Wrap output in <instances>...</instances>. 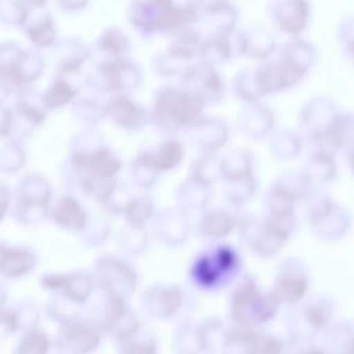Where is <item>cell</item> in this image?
Wrapping results in <instances>:
<instances>
[{"mask_svg": "<svg viewBox=\"0 0 354 354\" xmlns=\"http://www.w3.org/2000/svg\"><path fill=\"white\" fill-rule=\"evenodd\" d=\"M122 161L109 147L75 142L62 167L64 181L88 198L103 202L115 187L122 171Z\"/></svg>", "mask_w": 354, "mask_h": 354, "instance_id": "1", "label": "cell"}, {"mask_svg": "<svg viewBox=\"0 0 354 354\" xmlns=\"http://www.w3.org/2000/svg\"><path fill=\"white\" fill-rule=\"evenodd\" d=\"M281 306L271 290H263L250 272L240 275L229 295V317L238 326L261 329L277 317Z\"/></svg>", "mask_w": 354, "mask_h": 354, "instance_id": "2", "label": "cell"}, {"mask_svg": "<svg viewBox=\"0 0 354 354\" xmlns=\"http://www.w3.org/2000/svg\"><path fill=\"white\" fill-rule=\"evenodd\" d=\"M239 250L227 243H214L203 250L189 267V279L196 289L208 293L223 291L242 274Z\"/></svg>", "mask_w": 354, "mask_h": 354, "instance_id": "3", "label": "cell"}, {"mask_svg": "<svg viewBox=\"0 0 354 354\" xmlns=\"http://www.w3.org/2000/svg\"><path fill=\"white\" fill-rule=\"evenodd\" d=\"M337 302L327 293L308 295L302 301L288 306L283 316L289 352L312 343L335 320Z\"/></svg>", "mask_w": 354, "mask_h": 354, "instance_id": "4", "label": "cell"}, {"mask_svg": "<svg viewBox=\"0 0 354 354\" xmlns=\"http://www.w3.org/2000/svg\"><path fill=\"white\" fill-rule=\"evenodd\" d=\"M53 196V188L46 178L36 174L26 176L14 192L10 213L20 225H39L50 214Z\"/></svg>", "mask_w": 354, "mask_h": 354, "instance_id": "5", "label": "cell"}, {"mask_svg": "<svg viewBox=\"0 0 354 354\" xmlns=\"http://www.w3.org/2000/svg\"><path fill=\"white\" fill-rule=\"evenodd\" d=\"M93 277L103 293L126 298L136 293L140 281L136 267L126 259L113 254H105L96 261Z\"/></svg>", "mask_w": 354, "mask_h": 354, "instance_id": "6", "label": "cell"}, {"mask_svg": "<svg viewBox=\"0 0 354 354\" xmlns=\"http://www.w3.org/2000/svg\"><path fill=\"white\" fill-rule=\"evenodd\" d=\"M102 294V302L94 320L105 335H111L115 343H120L142 330V323L130 308L128 298L103 292Z\"/></svg>", "mask_w": 354, "mask_h": 354, "instance_id": "7", "label": "cell"}, {"mask_svg": "<svg viewBox=\"0 0 354 354\" xmlns=\"http://www.w3.org/2000/svg\"><path fill=\"white\" fill-rule=\"evenodd\" d=\"M310 283L308 265L300 258L289 257L277 265L270 290L281 306H291L308 295Z\"/></svg>", "mask_w": 354, "mask_h": 354, "instance_id": "8", "label": "cell"}, {"mask_svg": "<svg viewBox=\"0 0 354 354\" xmlns=\"http://www.w3.org/2000/svg\"><path fill=\"white\" fill-rule=\"evenodd\" d=\"M104 335L94 319L76 317L61 323L53 346L61 353H91L100 347Z\"/></svg>", "mask_w": 354, "mask_h": 354, "instance_id": "9", "label": "cell"}, {"mask_svg": "<svg viewBox=\"0 0 354 354\" xmlns=\"http://www.w3.org/2000/svg\"><path fill=\"white\" fill-rule=\"evenodd\" d=\"M202 109L201 97H163L157 105L154 119L165 131H179L196 124Z\"/></svg>", "mask_w": 354, "mask_h": 354, "instance_id": "10", "label": "cell"}, {"mask_svg": "<svg viewBox=\"0 0 354 354\" xmlns=\"http://www.w3.org/2000/svg\"><path fill=\"white\" fill-rule=\"evenodd\" d=\"M187 294L180 286L157 283L145 290L140 298L142 310L155 320L175 319L185 308Z\"/></svg>", "mask_w": 354, "mask_h": 354, "instance_id": "11", "label": "cell"}, {"mask_svg": "<svg viewBox=\"0 0 354 354\" xmlns=\"http://www.w3.org/2000/svg\"><path fill=\"white\" fill-rule=\"evenodd\" d=\"M41 287L59 294L75 304L84 306L96 287L93 274L84 271L68 273H46L41 277Z\"/></svg>", "mask_w": 354, "mask_h": 354, "instance_id": "12", "label": "cell"}, {"mask_svg": "<svg viewBox=\"0 0 354 354\" xmlns=\"http://www.w3.org/2000/svg\"><path fill=\"white\" fill-rule=\"evenodd\" d=\"M337 111L331 101L315 99L302 109L299 115V132L302 140L310 147L321 146L325 133Z\"/></svg>", "mask_w": 354, "mask_h": 354, "instance_id": "13", "label": "cell"}, {"mask_svg": "<svg viewBox=\"0 0 354 354\" xmlns=\"http://www.w3.org/2000/svg\"><path fill=\"white\" fill-rule=\"evenodd\" d=\"M153 227L157 240L169 248L184 245L192 234L189 214L179 207L157 212Z\"/></svg>", "mask_w": 354, "mask_h": 354, "instance_id": "14", "label": "cell"}, {"mask_svg": "<svg viewBox=\"0 0 354 354\" xmlns=\"http://www.w3.org/2000/svg\"><path fill=\"white\" fill-rule=\"evenodd\" d=\"M268 11L277 28L298 36L308 24L310 3L308 0H272Z\"/></svg>", "mask_w": 354, "mask_h": 354, "instance_id": "15", "label": "cell"}, {"mask_svg": "<svg viewBox=\"0 0 354 354\" xmlns=\"http://www.w3.org/2000/svg\"><path fill=\"white\" fill-rule=\"evenodd\" d=\"M38 264L36 252L28 246L6 245L0 248V273L3 279H22L35 270Z\"/></svg>", "mask_w": 354, "mask_h": 354, "instance_id": "16", "label": "cell"}, {"mask_svg": "<svg viewBox=\"0 0 354 354\" xmlns=\"http://www.w3.org/2000/svg\"><path fill=\"white\" fill-rule=\"evenodd\" d=\"M49 217L57 227L75 233H82L90 218L84 205L72 194L59 196L51 205Z\"/></svg>", "mask_w": 354, "mask_h": 354, "instance_id": "17", "label": "cell"}, {"mask_svg": "<svg viewBox=\"0 0 354 354\" xmlns=\"http://www.w3.org/2000/svg\"><path fill=\"white\" fill-rule=\"evenodd\" d=\"M333 151L327 147H312L304 161L302 171L314 186H324L335 181L337 175V163Z\"/></svg>", "mask_w": 354, "mask_h": 354, "instance_id": "18", "label": "cell"}, {"mask_svg": "<svg viewBox=\"0 0 354 354\" xmlns=\"http://www.w3.org/2000/svg\"><path fill=\"white\" fill-rule=\"evenodd\" d=\"M239 215L225 208H207L198 219V236L208 240H221L237 229Z\"/></svg>", "mask_w": 354, "mask_h": 354, "instance_id": "19", "label": "cell"}, {"mask_svg": "<svg viewBox=\"0 0 354 354\" xmlns=\"http://www.w3.org/2000/svg\"><path fill=\"white\" fill-rule=\"evenodd\" d=\"M352 217L345 207L337 204L330 211L310 223L313 234L323 241H337L351 229Z\"/></svg>", "mask_w": 354, "mask_h": 354, "instance_id": "20", "label": "cell"}, {"mask_svg": "<svg viewBox=\"0 0 354 354\" xmlns=\"http://www.w3.org/2000/svg\"><path fill=\"white\" fill-rule=\"evenodd\" d=\"M40 310L32 301H24L16 306H3L0 315L1 335H10L38 326Z\"/></svg>", "mask_w": 354, "mask_h": 354, "instance_id": "21", "label": "cell"}, {"mask_svg": "<svg viewBox=\"0 0 354 354\" xmlns=\"http://www.w3.org/2000/svg\"><path fill=\"white\" fill-rule=\"evenodd\" d=\"M274 127V115L262 105L252 103L240 117V130L250 140L257 142L265 140L272 134Z\"/></svg>", "mask_w": 354, "mask_h": 354, "instance_id": "22", "label": "cell"}, {"mask_svg": "<svg viewBox=\"0 0 354 354\" xmlns=\"http://www.w3.org/2000/svg\"><path fill=\"white\" fill-rule=\"evenodd\" d=\"M192 127V140L202 152H217L229 140V129L223 122L198 121Z\"/></svg>", "mask_w": 354, "mask_h": 354, "instance_id": "23", "label": "cell"}, {"mask_svg": "<svg viewBox=\"0 0 354 354\" xmlns=\"http://www.w3.org/2000/svg\"><path fill=\"white\" fill-rule=\"evenodd\" d=\"M322 146L333 152H347L354 147L353 113L337 111L325 133Z\"/></svg>", "mask_w": 354, "mask_h": 354, "instance_id": "24", "label": "cell"}, {"mask_svg": "<svg viewBox=\"0 0 354 354\" xmlns=\"http://www.w3.org/2000/svg\"><path fill=\"white\" fill-rule=\"evenodd\" d=\"M210 200L211 187L203 185L190 176L182 182L176 192L178 207L188 214L206 210Z\"/></svg>", "mask_w": 354, "mask_h": 354, "instance_id": "25", "label": "cell"}, {"mask_svg": "<svg viewBox=\"0 0 354 354\" xmlns=\"http://www.w3.org/2000/svg\"><path fill=\"white\" fill-rule=\"evenodd\" d=\"M304 144L300 134L292 130H274L269 136V151L273 158L281 162H289L298 158Z\"/></svg>", "mask_w": 354, "mask_h": 354, "instance_id": "26", "label": "cell"}, {"mask_svg": "<svg viewBox=\"0 0 354 354\" xmlns=\"http://www.w3.org/2000/svg\"><path fill=\"white\" fill-rule=\"evenodd\" d=\"M147 154L156 171L163 174L174 171L181 165L185 156V149L177 138H169L153 152L147 151Z\"/></svg>", "mask_w": 354, "mask_h": 354, "instance_id": "27", "label": "cell"}, {"mask_svg": "<svg viewBox=\"0 0 354 354\" xmlns=\"http://www.w3.org/2000/svg\"><path fill=\"white\" fill-rule=\"evenodd\" d=\"M321 347L329 353H345L354 337V323L333 320L320 335Z\"/></svg>", "mask_w": 354, "mask_h": 354, "instance_id": "28", "label": "cell"}, {"mask_svg": "<svg viewBox=\"0 0 354 354\" xmlns=\"http://www.w3.org/2000/svg\"><path fill=\"white\" fill-rule=\"evenodd\" d=\"M260 330L238 325L229 327L223 353L257 354Z\"/></svg>", "mask_w": 354, "mask_h": 354, "instance_id": "29", "label": "cell"}, {"mask_svg": "<svg viewBox=\"0 0 354 354\" xmlns=\"http://www.w3.org/2000/svg\"><path fill=\"white\" fill-rule=\"evenodd\" d=\"M221 162L223 157L218 156L217 152H202L192 163L190 177L203 185L212 187L223 177Z\"/></svg>", "mask_w": 354, "mask_h": 354, "instance_id": "30", "label": "cell"}, {"mask_svg": "<svg viewBox=\"0 0 354 354\" xmlns=\"http://www.w3.org/2000/svg\"><path fill=\"white\" fill-rule=\"evenodd\" d=\"M221 181L240 179L254 175V158L250 151L237 149L223 157Z\"/></svg>", "mask_w": 354, "mask_h": 354, "instance_id": "31", "label": "cell"}, {"mask_svg": "<svg viewBox=\"0 0 354 354\" xmlns=\"http://www.w3.org/2000/svg\"><path fill=\"white\" fill-rule=\"evenodd\" d=\"M203 353L223 352L229 327L221 319L209 318L198 323Z\"/></svg>", "mask_w": 354, "mask_h": 354, "instance_id": "32", "label": "cell"}, {"mask_svg": "<svg viewBox=\"0 0 354 354\" xmlns=\"http://www.w3.org/2000/svg\"><path fill=\"white\" fill-rule=\"evenodd\" d=\"M223 182V194L227 204L240 208L248 204L258 192V181L254 175Z\"/></svg>", "mask_w": 354, "mask_h": 354, "instance_id": "33", "label": "cell"}, {"mask_svg": "<svg viewBox=\"0 0 354 354\" xmlns=\"http://www.w3.org/2000/svg\"><path fill=\"white\" fill-rule=\"evenodd\" d=\"M335 205L337 202L318 186H314L308 196L299 203L302 215L308 225L330 211Z\"/></svg>", "mask_w": 354, "mask_h": 354, "instance_id": "34", "label": "cell"}, {"mask_svg": "<svg viewBox=\"0 0 354 354\" xmlns=\"http://www.w3.org/2000/svg\"><path fill=\"white\" fill-rule=\"evenodd\" d=\"M109 115L118 125L129 130L142 127L148 122L145 111L126 100L113 103L109 107Z\"/></svg>", "mask_w": 354, "mask_h": 354, "instance_id": "35", "label": "cell"}, {"mask_svg": "<svg viewBox=\"0 0 354 354\" xmlns=\"http://www.w3.org/2000/svg\"><path fill=\"white\" fill-rule=\"evenodd\" d=\"M117 243L120 250L128 256H140L148 248L149 236L145 227L126 223L117 235Z\"/></svg>", "mask_w": 354, "mask_h": 354, "instance_id": "36", "label": "cell"}, {"mask_svg": "<svg viewBox=\"0 0 354 354\" xmlns=\"http://www.w3.org/2000/svg\"><path fill=\"white\" fill-rule=\"evenodd\" d=\"M174 350L180 354L203 353L198 323L188 319L182 320L174 335Z\"/></svg>", "mask_w": 354, "mask_h": 354, "instance_id": "37", "label": "cell"}, {"mask_svg": "<svg viewBox=\"0 0 354 354\" xmlns=\"http://www.w3.org/2000/svg\"><path fill=\"white\" fill-rule=\"evenodd\" d=\"M292 198L297 201L298 204L308 196L314 185L306 177L304 171H286L279 175L272 182Z\"/></svg>", "mask_w": 354, "mask_h": 354, "instance_id": "38", "label": "cell"}, {"mask_svg": "<svg viewBox=\"0 0 354 354\" xmlns=\"http://www.w3.org/2000/svg\"><path fill=\"white\" fill-rule=\"evenodd\" d=\"M160 175L149 160L147 151L138 153L130 163V179L136 187L150 189L156 184Z\"/></svg>", "mask_w": 354, "mask_h": 354, "instance_id": "39", "label": "cell"}, {"mask_svg": "<svg viewBox=\"0 0 354 354\" xmlns=\"http://www.w3.org/2000/svg\"><path fill=\"white\" fill-rule=\"evenodd\" d=\"M298 202L283 189L271 184L264 198V215L296 214Z\"/></svg>", "mask_w": 354, "mask_h": 354, "instance_id": "40", "label": "cell"}, {"mask_svg": "<svg viewBox=\"0 0 354 354\" xmlns=\"http://www.w3.org/2000/svg\"><path fill=\"white\" fill-rule=\"evenodd\" d=\"M53 343L49 335L38 326L22 331L15 348L17 354H45L48 353Z\"/></svg>", "mask_w": 354, "mask_h": 354, "instance_id": "41", "label": "cell"}, {"mask_svg": "<svg viewBox=\"0 0 354 354\" xmlns=\"http://www.w3.org/2000/svg\"><path fill=\"white\" fill-rule=\"evenodd\" d=\"M156 215L155 204L148 196H132L123 216L126 223L145 227Z\"/></svg>", "mask_w": 354, "mask_h": 354, "instance_id": "42", "label": "cell"}, {"mask_svg": "<svg viewBox=\"0 0 354 354\" xmlns=\"http://www.w3.org/2000/svg\"><path fill=\"white\" fill-rule=\"evenodd\" d=\"M80 234L82 243L88 248H98L107 241L111 234V225L102 215L88 218L84 231Z\"/></svg>", "mask_w": 354, "mask_h": 354, "instance_id": "43", "label": "cell"}, {"mask_svg": "<svg viewBox=\"0 0 354 354\" xmlns=\"http://www.w3.org/2000/svg\"><path fill=\"white\" fill-rule=\"evenodd\" d=\"M84 308V306L75 304L59 294L51 293V297L46 304V314L49 318L61 324L70 319L80 317Z\"/></svg>", "mask_w": 354, "mask_h": 354, "instance_id": "44", "label": "cell"}, {"mask_svg": "<svg viewBox=\"0 0 354 354\" xmlns=\"http://www.w3.org/2000/svg\"><path fill=\"white\" fill-rule=\"evenodd\" d=\"M26 162V153L17 140H9L1 149L0 169L3 173L14 175L24 169Z\"/></svg>", "mask_w": 354, "mask_h": 354, "instance_id": "45", "label": "cell"}, {"mask_svg": "<svg viewBox=\"0 0 354 354\" xmlns=\"http://www.w3.org/2000/svg\"><path fill=\"white\" fill-rule=\"evenodd\" d=\"M237 233L240 241L250 250L256 243L263 231V218L254 215H239L237 225Z\"/></svg>", "mask_w": 354, "mask_h": 354, "instance_id": "46", "label": "cell"}, {"mask_svg": "<svg viewBox=\"0 0 354 354\" xmlns=\"http://www.w3.org/2000/svg\"><path fill=\"white\" fill-rule=\"evenodd\" d=\"M117 345L121 353H157L156 339L152 335L142 333V329L133 337L117 343Z\"/></svg>", "mask_w": 354, "mask_h": 354, "instance_id": "47", "label": "cell"}, {"mask_svg": "<svg viewBox=\"0 0 354 354\" xmlns=\"http://www.w3.org/2000/svg\"><path fill=\"white\" fill-rule=\"evenodd\" d=\"M254 36L245 37V53H250L252 57H266L272 53L275 47V41L270 32L265 28H258Z\"/></svg>", "mask_w": 354, "mask_h": 354, "instance_id": "48", "label": "cell"}, {"mask_svg": "<svg viewBox=\"0 0 354 354\" xmlns=\"http://www.w3.org/2000/svg\"><path fill=\"white\" fill-rule=\"evenodd\" d=\"M131 192L124 184L118 183L113 188L106 200L102 203L103 209L111 215H122L123 216L128 204L132 198Z\"/></svg>", "mask_w": 354, "mask_h": 354, "instance_id": "49", "label": "cell"}, {"mask_svg": "<svg viewBox=\"0 0 354 354\" xmlns=\"http://www.w3.org/2000/svg\"><path fill=\"white\" fill-rule=\"evenodd\" d=\"M14 192H11L9 187L1 184L0 186V204H1V213L3 219L6 218L8 213L11 212L12 205H13Z\"/></svg>", "mask_w": 354, "mask_h": 354, "instance_id": "50", "label": "cell"}, {"mask_svg": "<svg viewBox=\"0 0 354 354\" xmlns=\"http://www.w3.org/2000/svg\"><path fill=\"white\" fill-rule=\"evenodd\" d=\"M346 160H347L348 167H349L352 175L354 176V147L346 152Z\"/></svg>", "mask_w": 354, "mask_h": 354, "instance_id": "51", "label": "cell"}, {"mask_svg": "<svg viewBox=\"0 0 354 354\" xmlns=\"http://www.w3.org/2000/svg\"><path fill=\"white\" fill-rule=\"evenodd\" d=\"M345 353L354 354V337L353 339H352L351 343H350L349 346H348Z\"/></svg>", "mask_w": 354, "mask_h": 354, "instance_id": "52", "label": "cell"}]
</instances>
